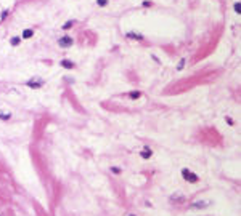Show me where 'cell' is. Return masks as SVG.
Segmentation results:
<instances>
[{"label":"cell","instance_id":"16","mask_svg":"<svg viewBox=\"0 0 241 216\" xmlns=\"http://www.w3.org/2000/svg\"><path fill=\"white\" fill-rule=\"evenodd\" d=\"M111 170H113V173H120V170H119V168H116V167H113Z\"/></svg>","mask_w":241,"mask_h":216},{"label":"cell","instance_id":"12","mask_svg":"<svg viewBox=\"0 0 241 216\" xmlns=\"http://www.w3.org/2000/svg\"><path fill=\"white\" fill-rule=\"evenodd\" d=\"M72 26V21H68V22H64V26H63V29H69V27Z\"/></svg>","mask_w":241,"mask_h":216},{"label":"cell","instance_id":"7","mask_svg":"<svg viewBox=\"0 0 241 216\" xmlns=\"http://www.w3.org/2000/svg\"><path fill=\"white\" fill-rule=\"evenodd\" d=\"M207 205H209V202H195V203H193L195 208H204V207H207Z\"/></svg>","mask_w":241,"mask_h":216},{"label":"cell","instance_id":"14","mask_svg":"<svg viewBox=\"0 0 241 216\" xmlns=\"http://www.w3.org/2000/svg\"><path fill=\"white\" fill-rule=\"evenodd\" d=\"M106 3H108V0H98V5H100V7H105Z\"/></svg>","mask_w":241,"mask_h":216},{"label":"cell","instance_id":"11","mask_svg":"<svg viewBox=\"0 0 241 216\" xmlns=\"http://www.w3.org/2000/svg\"><path fill=\"white\" fill-rule=\"evenodd\" d=\"M235 11H236V13H241V3H240V2L235 3Z\"/></svg>","mask_w":241,"mask_h":216},{"label":"cell","instance_id":"1","mask_svg":"<svg viewBox=\"0 0 241 216\" xmlns=\"http://www.w3.org/2000/svg\"><path fill=\"white\" fill-rule=\"evenodd\" d=\"M182 176H183V179L188 181V183H196V181H198V175L190 171L188 168H183V170H182Z\"/></svg>","mask_w":241,"mask_h":216},{"label":"cell","instance_id":"13","mask_svg":"<svg viewBox=\"0 0 241 216\" xmlns=\"http://www.w3.org/2000/svg\"><path fill=\"white\" fill-rule=\"evenodd\" d=\"M19 43V37H13L12 38V45H18Z\"/></svg>","mask_w":241,"mask_h":216},{"label":"cell","instance_id":"2","mask_svg":"<svg viewBox=\"0 0 241 216\" xmlns=\"http://www.w3.org/2000/svg\"><path fill=\"white\" fill-rule=\"evenodd\" d=\"M58 43H60V47H71V45H72V38L68 37V35H64V37H61L60 40H58Z\"/></svg>","mask_w":241,"mask_h":216},{"label":"cell","instance_id":"6","mask_svg":"<svg viewBox=\"0 0 241 216\" xmlns=\"http://www.w3.org/2000/svg\"><path fill=\"white\" fill-rule=\"evenodd\" d=\"M61 66L66 67V69H72V67H74V63L69 61V59H63V61H61Z\"/></svg>","mask_w":241,"mask_h":216},{"label":"cell","instance_id":"17","mask_svg":"<svg viewBox=\"0 0 241 216\" xmlns=\"http://www.w3.org/2000/svg\"><path fill=\"white\" fill-rule=\"evenodd\" d=\"M130 216H135V215H130Z\"/></svg>","mask_w":241,"mask_h":216},{"label":"cell","instance_id":"4","mask_svg":"<svg viewBox=\"0 0 241 216\" xmlns=\"http://www.w3.org/2000/svg\"><path fill=\"white\" fill-rule=\"evenodd\" d=\"M127 37H129V38H135V40H142V38H143V35H142V34H138V32H129Z\"/></svg>","mask_w":241,"mask_h":216},{"label":"cell","instance_id":"3","mask_svg":"<svg viewBox=\"0 0 241 216\" xmlns=\"http://www.w3.org/2000/svg\"><path fill=\"white\" fill-rule=\"evenodd\" d=\"M42 85H44V80H40V78H34V80L27 82V86H31V88H40Z\"/></svg>","mask_w":241,"mask_h":216},{"label":"cell","instance_id":"5","mask_svg":"<svg viewBox=\"0 0 241 216\" xmlns=\"http://www.w3.org/2000/svg\"><path fill=\"white\" fill-rule=\"evenodd\" d=\"M151 154H153V152H151V149H150V147H145V149L142 151V152H140V155L143 157V159H150V157H151Z\"/></svg>","mask_w":241,"mask_h":216},{"label":"cell","instance_id":"10","mask_svg":"<svg viewBox=\"0 0 241 216\" xmlns=\"http://www.w3.org/2000/svg\"><path fill=\"white\" fill-rule=\"evenodd\" d=\"M10 117H12V115H10L8 112H7V114H5V112H0V119H2V120H8Z\"/></svg>","mask_w":241,"mask_h":216},{"label":"cell","instance_id":"15","mask_svg":"<svg viewBox=\"0 0 241 216\" xmlns=\"http://www.w3.org/2000/svg\"><path fill=\"white\" fill-rule=\"evenodd\" d=\"M183 66H185V59H182V61H180V64H178V67H177V69H178V71H180V69H183Z\"/></svg>","mask_w":241,"mask_h":216},{"label":"cell","instance_id":"8","mask_svg":"<svg viewBox=\"0 0 241 216\" xmlns=\"http://www.w3.org/2000/svg\"><path fill=\"white\" fill-rule=\"evenodd\" d=\"M32 34H34V32H32L31 29H26V30L23 32V37H24V38H31V37H32Z\"/></svg>","mask_w":241,"mask_h":216},{"label":"cell","instance_id":"9","mask_svg":"<svg viewBox=\"0 0 241 216\" xmlns=\"http://www.w3.org/2000/svg\"><path fill=\"white\" fill-rule=\"evenodd\" d=\"M140 91H130V93H129V96L132 98V99H137V98H140Z\"/></svg>","mask_w":241,"mask_h":216}]
</instances>
